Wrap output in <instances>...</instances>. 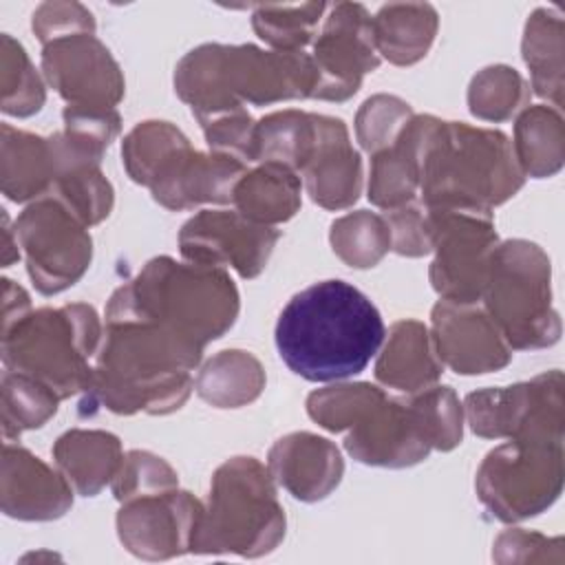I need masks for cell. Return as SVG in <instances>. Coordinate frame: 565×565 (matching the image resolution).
<instances>
[{
	"mask_svg": "<svg viewBox=\"0 0 565 565\" xmlns=\"http://www.w3.org/2000/svg\"><path fill=\"white\" fill-rule=\"evenodd\" d=\"M93 380L79 402L82 415L106 408L115 415H168L194 391L192 371L203 349L135 316L106 313Z\"/></svg>",
	"mask_w": 565,
	"mask_h": 565,
	"instance_id": "cell-1",
	"label": "cell"
},
{
	"mask_svg": "<svg viewBox=\"0 0 565 565\" xmlns=\"http://www.w3.org/2000/svg\"><path fill=\"white\" fill-rule=\"evenodd\" d=\"M276 349L287 369L309 382H340L366 369L386 329L377 307L347 280H320L282 307Z\"/></svg>",
	"mask_w": 565,
	"mask_h": 565,
	"instance_id": "cell-2",
	"label": "cell"
},
{
	"mask_svg": "<svg viewBox=\"0 0 565 565\" xmlns=\"http://www.w3.org/2000/svg\"><path fill=\"white\" fill-rule=\"evenodd\" d=\"M419 192L426 207L492 212L525 183L512 141L497 128L417 115Z\"/></svg>",
	"mask_w": 565,
	"mask_h": 565,
	"instance_id": "cell-3",
	"label": "cell"
},
{
	"mask_svg": "<svg viewBox=\"0 0 565 565\" xmlns=\"http://www.w3.org/2000/svg\"><path fill=\"white\" fill-rule=\"evenodd\" d=\"M313 64L305 51H265L256 44H201L188 51L174 68V90L196 117L287 99L313 93Z\"/></svg>",
	"mask_w": 565,
	"mask_h": 565,
	"instance_id": "cell-4",
	"label": "cell"
},
{
	"mask_svg": "<svg viewBox=\"0 0 565 565\" xmlns=\"http://www.w3.org/2000/svg\"><path fill=\"white\" fill-rule=\"evenodd\" d=\"M238 311V289L223 267L177 263L170 256L148 260L106 305V313L150 320L201 349L230 331Z\"/></svg>",
	"mask_w": 565,
	"mask_h": 565,
	"instance_id": "cell-5",
	"label": "cell"
},
{
	"mask_svg": "<svg viewBox=\"0 0 565 565\" xmlns=\"http://www.w3.org/2000/svg\"><path fill=\"white\" fill-rule=\"evenodd\" d=\"M285 523L269 468L256 457H232L212 475L190 552L258 558L276 550Z\"/></svg>",
	"mask_w": 565,
	"mask_h": 565,
	"instance_id": "cell-6",
	"label": "cell"
},
{
	"mask_svg": "<svg viewBox=\"0 0 565 565\" xmlns=\"http://www.w3.org/2000/svg\"><path fill=\"white\" fill-rule=\"evenodd\" d=\"M104 329L86 302L42 307L2 331L7 371L29 375L66 399L86 393Z\"/></svg>",
	"mask_w": 565,
	"mask_h": 565,
	"instance_id": "cell-7",
	"label": "cell"
},
{
	"mask_svg": "<svg viewBox=\"0 0 565 565\" xmlns=\"http://www.w3.org/2000/svg\"><path fill=\"white\" fill-rule=\"evenodd\" d=\"M481 300L512 351L558 342L561 318L552 305V265L536 243L512 238L494 247Z\"/></svg>",
	"mask_w": 565,
	"mask_h": 565,
	"instance_id": "cell-8",
	"label": "cell"
},
{
	"mask_svg": "<svg viewBox=\"0 0 565 565\" xmlns=\"http://www.w3.org/2000/svg\"><path fill=\"white\" fill-rule=\"evenodd\" d=\"M563 441L514 437L492 448L475 479L479 501L503 523L545 512L563 492Z\"/></svg>",
	"mask_w": 565,
	"mask_h": 565,
	"instance_id": "cell-9",
	"label": "cell"
},
{
	"mask_svg": "<svg viewBox=\"0 0 565 565\" xmlns=\"http://www.w3.org/2000/svg\"><path fill=\"white\" fill-rule=\"evenodd\" d=\"M565 380L558 369L527 382L472 391L463 402L470 430L483 439L565 437Z\"/></svg>",
	"mask_w": 565,
	"mask_h": 565,
	"instance_id": "cell-10",
	"label": "cell"
},
{
	"mask_svg": "<svg viewBox=\"0 0 565 565\" xmlns=\"http://www.w3.org/2000/svg\"><path fill=\"white\" fill-rule=\"evenodd\" d=\"M15 236L29 278L44 296L73 287L90 265L93 238L88 227L51 194L22 210L15 221Z\"/></svg>",
	"mask_w": 565,
	"mask_h": 565,
	"instance_id": "cell-11",
	"label": "cell"
},
{
	"mask_svg": "<svg viewBox=\"0 0 565 565\" xmlns=\"http://www.w3.org/2000/svg\"><path fill=\"white\" fill-rule=\"evenodd\" d=\"M435 258L430 285L441 300L479 302L499 236L492 212L428 207Z\"/></svg>",
	"mask_w": 565,
	"mask_h": 565,
	"instance_id": "cell-12",
	"label": "cell"
},
{
	"mask_svg": "<svg viewBox=\"0 0 565 565\" xmlns=\"http://www.w3.org/2000/svg\"><path fill=\"white\" fill-rule=\"evenodd\" d=\"M311 46L313 99L347 102L360 90L364 75L380 66L373 18L360 2L329 7Z\"/></svg>",
	"mask_w": 565,
	"mask_h": 565,
	"instance_id": "cell-13",
	"label": "cell"
},
{
	"mask_svg": "<svg viewBox=\"0 0 565 565\" xmlns=\"http://www.w3.org/2000/svg\"><path fill=\"white\" fill-rule=\"evenodd\" d=\"M344 448L366 466L408 468L424 461L433 441L417 395L393 397L377 388L347 428Z\"/></svg>",
	"mask_w": 565,
	"mask_h": 565,
	"instance_id": "cell-14",
	"label": "cell"
},
{
	"mask_svg": "<svg viewBox=\"0 0 565 565\" xmlns=\"http://www.w3.org/2000/svg\"><path fill=\"white\" fill-rule=\"evenodd\" d=\"M280 238L271 225L249 221L238 210H201L179 232V252L188 263L232 267L241 278H256Z\"/></svg>",
	"mask_w": 565,
	"mask_h": 565,
	"instance_id": "cell-15",
	"label": "cell"
},
{
	"mask_svg": "<svg viewBox=\"0 0 565 565\" xmlns=\"http://www.w3.org/2000/svg\"><path fill=\"white\" fill-rule=\"evenodd\" d=\"M201 512V501L179 488L135 497L117 512V536L137 558L168 561L192 550Z\"/></svg>",
	"mask_w": 565,
	"mask_h": 565,
	"instance_id": "cell-16",
	"label": "cell"
},
{
	"mask_svg": "<svg viewBox=\"0 0 565 565\" xmlns=\"http://www.w3.org/2000/svg\"><path fill=\"white\" fill-rule=\"evenodd\" d=\"M42 73L68 106L115 108L126 79L106 44L95 33H77L42 46Z\"/></svg>",
	"mask_w": 565,
	"mask_h": 565,
	"instance_id": "cell-17",
	"label": "cell"
},
{
	"mask_svg": "<svg viewBox=\"0 0 565 565\" xmlns=\"http://www.w3.org/2000/svg\"><path fill=\"white\" fill-rule=\"evenodd\" d=\"M430 338L444 366L483 375L510 364L512 349L479 302L439 300L430 311Z\"/></svg>",
	"mask_w": 565,
	"mask_h": 565,
	"instance_id": "cell-18",
	"label": "cell"
},
{
	"mask_svg": "<svg viewBox=\"0 0 565 565\" xmlns=\"http://www.w3.org/2000/svg\"><path fill=\"white\" fill-rule=\"evenodd\" d=\"M245 172L247 166L243 161L194 150L188 141L159 166L148 188L152 199L172 212L199 205H227Z\"/></svg>",
	"mask_w": 565,
	"mask_h": 565,
	"instance_id": "cell-19",
	"label": "cell"
},
{
	"mask_svg": "<svg viewBox=\"0 0 565 565\" xmlns=\"http://www.w3.org/2000/svg\"><path fill=\"white\" fill-rule=\"evenodd\" d=\"M68 479L35 457L31 450L4 441L0 501L2 512L18 521H51L73 505Z\"/></svg>",
	"mask_w": 565,
	"mask_h": 565,
	"instance_id": "cell-20",
	"label": "cell"
},
{
	"mask_svg": "<svg viewBox=\"0 0 565 565\" xmlns=\"http://www.w3.org/2000/svg\"><path fill=\"white\" fill-rule=\"evenodd\" d=\"M300 179L311 201L324 210H344L360 199L362 159L340 117L318 115V139Z\"/></svg>",
	"mask_w": 565,
	"mask_h": 565,
	"instance_id": "cell-21",
	"label": "cell"
},
{
	"mask_svg": "<svg viewBox=\"0 0 565 565\" xmlns=\"http://www.w3.org/2000/svg\"><path fill=\"white\" fill-rule=\"evenodd\" d=\"M267 468L274 481L294 499L316 503L340 486L344 459L327 437L298 430L274 441L267 455Z\"/></svg>",
	"mask_w": 565,
	"mask_h": 565,
	"instance_id": "cell-22",
	"label": "cell"
},
{
	"mask_svg": "<svg viewBox=\"0 0 565 565\" xmlns=\"http://www.w3.org/2000/svg\"><path fill=\"white\" fill-rule=\"evenodd\" d=\"M375 362V380L402 393H417L439 382L444 364L435 351L430 329L413 318L397 320L388 329Z\"/></svg>",
	"mask_w": 565,
	"mask_h": 565,
	"instance_id": "cell-23",
	"label": "cell"
},
{
	"mask_svg": "<svg viewBox=\"0 0 565 565\" xmlns=\"http://www.w3.org/2000/svg\"><path fill=\"white\" fill-rule=\"evenodd\" d=\"M51 455L57 470L82 497H95L113 483L124 461V448L117 435L86 428H71L60 435Z\"/></svg>",
	"mask_w": 565,
	"mask_h": 565,
	"instance_id": "cell-24",
	"label": "cell"
},
{
	"mask_svg": "<svg viewBox=\"0 0 565 565\" xmlns=\"http://www.w3.org/2000/svg\"><path fill=\"white\" fill-rule=\"evenodd\" d=\"M0 177L2 192L15 203L38 201L53 190L60 174L51 137L2 124Z\"/></svg>",
	"mask_w": 565,
	"mask_h": 565,
	"instance_id": "cell-25",
	"label": "cell"
},
{
	"mask_svg": "<svg viewBox=\"0 0 565 565\" xmlns=\"http://www.w3.org/2000/svg\"><path fill=\"white\" fill-rule=\"evenodd\" d=\"M521 53L530 68V88L561 110L565 88V24L556 9L539 7L527 15Z\"/></svg>",
	"mask_w": 565,
	"mask_h": 565,
	"instance_id": "cell-26",
	"label": "cell"
},
{
	"mask_svg": "<svg viewBox=\"0 0 565 565\" xmlns=\"http://www.w3.org/2000/svg\"><path fill=\"white\" fill-rule=\"evenodd\" d=\"M439 29L437 9L428 2H391L373 15L377 55L395 66L426 57Z\"/></svg>",
	"mask_w": 565,
	"mask_h": 565,
	"instance_id": "cell-27",
	"label": "cell"
},
{
	"mask_svg": "<svg viewBox=\"0 0 565 565\" xmlns=\"http://www.w3.org/2000/svg\"><path fill=\"white\" fill-rule=\"evenodd\" d=\"M232 203L249 221L276 227L300 210L302 179L282 163H258L238 179Z\"/></svg>",
	"mask_w": 565,
	"mask_h": 565,
	"instance_id": "cell-28",
	"label": "cell"
},
{
	"mask_svg": "<svg viewBox=\"0 0 565 565\" xmlns=\"http://www.w3.org/2000/svg\"><path fill=\"white\" fill-rule=\"evenodd\" d=\"M512 150L525 177H554L565 161V124L561 110L547 104L523 108L514 121Z\"/></svg>",
	"mask_w": 565,
	"mask_h": 565,
	"instance_id": "cell-29",
	"label": "cell"
},
{
	"mask_svg": "<svg viewBox=\"0 0 565 565\" xmlns=\"http://www.w3.org/2000/svg\"><path fill=\"white\" fill-rule=\"evenodd\" d=\"M265 380V369L254 353L225 349L199 369L194 391L216 408H241L260 397Z\"/></svg>",
	"mask_w": 565,
	"mask_h": 565,
	"instance_id": "cell-30",
	"label": "cell"
},
{
	"mask_svg": "<svg viewBox=\"0 0 565 565\" xmlns=\"http://www.w3.org/2000/svg\"><path fill=\"white\" fill-rule=\"evenodd\" d=\"M419 190V121H408L399 139L371 154L369 201L380 210H391L415 199Z\"/></svg>",
	"mask_w": 565,
	"mask_h": 565,
	"instance_id": "cell-31",
	"label": "cell"
},
{
	"mask_svg": "<svg viewBox=\"0 0 565 565\" xmlns=\"http://www.w3.org/2000/svg\"><path fill=\"white\" fill-rule=\"evenodd\" d=\"M318 139V113L285 108L265 115L254 130V163H282L300 174Z\"/></svg>",
	"mask_w": 565,
	"mask_h": 565,
	"instance_id": "cell-32",
	"label": "cell"
},
{
	"mask_svg": "<svg viewBox=\"0 0 565 565\" xmlns=\"http://www.w3.org/2000/svg\"><path fill=\"white\" fill-rule=\"evenodd\" d=\"M64 130L55 132L62 154L73 166H99L106 148L121 130L117 108L68 106L62 113Z\"/></svg>",
	"mask_w": 565,
	"mask_h": 565,
	"instance_id": "cell-33",
	"label": "cell"
},
{
	"mask_svg": "<svg viewBox=\"0 0 565 565\" xmlns=\"http://www.w3.org/2000/svg\"><path fill=\"white\" fill-rule=\"evenodd\" d=\"M530 84L508 64L481 68L468 86V110L481 119L501 124L530 106Z\"/></svg>",
	"mask_w": 565,
	"mask_h": 565,
	"instance_id": "cell-34",
	"label": "cell"
},
{
	"mask_svg": "<svg viewBox=\"0 0 565 565\" xmlns=\"http://www.w3.org/2000/svg\"><path fill=\"white\" fill-rule=\"evenodd\" d=\"M333 254L353 269L375 267L391 249V230L382 214L369 210L349 212L331 223Z\"/></svg>",
	"mask_w": 565,
	"mask_h": 565,
	"instance_id": "cell-35",
	"label": "cell"
},
{
	"mask_svg": "<svg viewBox=\"0 0 565 565\" xmlns=\"http://www.w3.org/2000/svg\"><path fill=\"white\" fill-rule=\"evenodd\" d=\"M329 4L324 2L254 4L252 26L274 51H302L313 44Z\"/></svg>",
	"mask_w": 565,
	"mask_h": 565,
	"instance_id": "cell-36",
	"label": "cell"
},
{
	"mask_svg": "<svg viewBox=\"0 0 565 565\" xmlns=\"http://www.w3.org/2000/svg\"><path fill=\"white\" fill-rule=\"evenodd\" d=\"M60 395L46 384L7 371L2 373V437L11 441L24 430L44 426L57 413Z\"/></svg>",
	"mask_w": 565,
	"mask_h": 565,
	"instance_id": "cell-37",
	"label": "cell"
},
{
	"mask_svg": "<svg viewBox=\"0 0 565 565\" xmlns=\"http://www.w3.org/2000/svg\"><path fill=\"white\" fill-rule=\"evenodd\" d=\"M0 88L4 115L31 117L46 102L44 79L35 71L24 46L9 33L0 38Z\"/></svg>",
	"mask_w": 565,
	"mask_h": 565,
	"instance_id": "cell-38",
	"label": "cell"
},
{
	"mask_svg": "<svg viewBox=\"0 0 565 565\" xmlns=\"http://www.w3.org/2000/svg\"><path fill=\"white\" fill-rule=\"evenodd\" d=\"M190 139L170 121H139L121 141V161L128 177L139 185H150L159 166Z\"/></svg>",
	"mask_w": 565,
	"mask_h": 565,
	"instance_id": "cell-39",
	"label": "cell"
},
{
	"mask_svg": "<svg viewBox=\"0 0 565 565\" xmlns=\"http://www.w3.org/2000/svg\"><path fill=\"white\" fill-rule=\"evenodd\" d=\"M66 205L86 227L102 223L115 203L113 185L99 166H75L64 170L49 192Z\"/></svg>",
	"mask_w": 565,
	"mask_h": 565,
	"instance_id": "cell-40",
	"label": "cell"
},
{
	"mask_svg": "<svg viewBox=\"0 0 565 565\" xmlns=\"http://www.w3.org/2000/svg\"><path fill=\"white\" fill-rule=\"evenodd\" d=\"M413 117L415 113L404 99L386 93L373 95L355 115V137L369 154H375L391 148Z\"/></svg>",
	"mask_w": 565,
	"mask_h": 565,
	"instance_id": "cell-41",
	"label": "cell"
},
{
	"mask_svg": "<svg viewBox=\"0 0 565 565\" xmlns=\"http://www.w3.org/2000/svg\"><path fill=\"white\" fill-rule=\"evenodd\" d=\"M110 488L115 499L124 503L135 497L179 488V477L163 457L150 450H128Z\"/></svg>",
	"mask_w": 565,
	"mask_h": 565,
	"instance_id": "cell-42",
	"label": "cell"
},
{
	"mask_svg": "<svg viewBox=\"0 0 565 565\" xmlns=\"http://www.w3.org/2000/svg\"><path fill=\"white\" fill-rule=\"evenodd\" d=\"M391 230V249L399 256L419 258L433 252L430 214L417 199L382 212Z\"/></svg>",
	"mask_w": 565,
	"mask_h": 565,
	"instance_id": "cell-43",
	"label": "cell"
},
{
	"mask_svg": "<svg viewBox=\"0 0 565 565\" xmlns=\"http://www.w3.org/2000/svg\"><path fill=\"white\" fill-rule=\"evenodd\" d=\"M205 143L210 152L227 154L238 161L254 163V130L256 121L247 113V108L230 110L214 115L205 121H201Z\"/></svg>",
	"mask_w": 565,
	"mask_h": 565,
	"instance_id": "cell-44",
	"label": "cell"
},
{
	"mask_svg": "<svg viewBox=\"0 0 565 565\" xmlns=\"http://www.w3.org/2000/svg\"><path fill=\"white\" fill-rule=\"evenodd\" d=\"M492 558L497 563H563V536L550 539L523 527H510L497 536Z\"/></svg>",
	"mask_w": 565,
	"mask_h": 565,
	"instance_id": "cell-45",
	"label": "cell"
},
{
	"mask_svg": "<svg viewBox=\"0 0 565 565\" xmlns=\"http://www.w3.org/2000/svg\"><path fill=\"white\" fill-rule=\"evenodd\" d=\"M31 29L44 46L66 35L95 33V18L79 2H44L33 11Z\"/></svg>",
	"mask_w": 565,
	"mask_h": 565,
	"instance_id": "cell-46",
	"label": "cell"
},
{
	"mask_svg": "<svg viewBox=\"0 0 565 565\" xmlns=\"http://www.w3.org/2000/svg\"><path fill=\"white\" fill-rule=\"evenodd\" d=\"M31 311V300L24 287L11 278H2V331L22 320Z\"/></svg>",
	"mask_w": 565,
	"mask_h": 565,
	"instance_id": "cell-47",
	"label": "cell"
},
{
	"mask_svg": "<svg viewBox=\"0 0 565 565\" xmlns=\"http://www.w3.org/2000/svg\"><path fill=\"white\" fill-rule=\"evenodd\" d=\"M22 256L15 230L9 227V216L2 214V267H9L13 260Z\"/></svg>",
	"mask_w": 565,
	"mask_h": 565,
	"instance_id": "cell-48",
	"label": "cell"
}]
</instances>
